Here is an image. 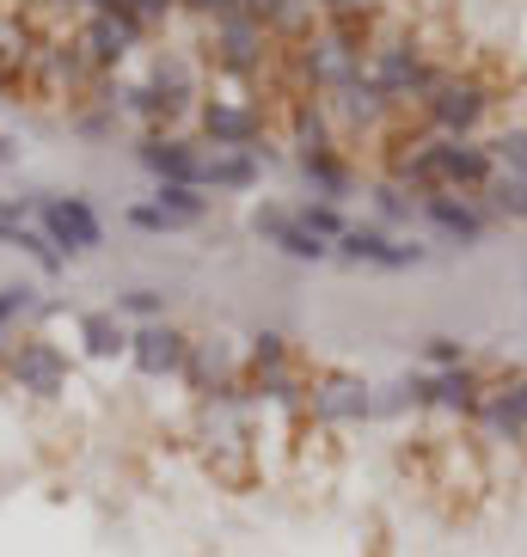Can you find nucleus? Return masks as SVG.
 <instances>
[{
	"label": "nucleus",
	"mask_w": 527,
	"mask_h": 557,
	"mask_svg": "<svg viewBox=\"0 0 527 557\" xmlns=\"http://www.w3.org/2000/svg\"><path fill=\"white\" fill-rule=\"evenodd\" d=\"M252 233H258L270 251H282L289 263H331L326 239L295 221V202H258V209H252Z\"/></svg>",
	"instance_id": "obj_15"
},
{
	"label": "nucleus",
	"mask_w": 527,
	"mask_h": 557,
	"mask_svg": "<svg viewBox=\"0 0 527 557\" xmlns=\"http://www.w3.org/2000/svg\"><path fill=\"white\" fill-rule=\"evenodd\" d=\"M264 135H270V116H264L258 92H209L197 104V141L203 148H240V153H258Z\"/></svg>",
	"instance_id": "obj_7"
},
{
	"label": "nucleus",
	"mask_w": 527,
	"mask_h": 557,
	"mask_svg": "<svg viewBox=\"0 0 527 557\" xmlns=\"http://www.w3.org/2000/svg\"><path fill=\"white\" fill-rule=\"evenodd\" d=\"M68 37H74L81 62L93 67V81H111V74H123V67H130V55L148 44V37H142V25H130V18H111V13H86Z\"/></svg>",
	"instance_id": "obj_10"
},
{
	"label": "nucleus",
	"mask_w": 527,
	"mask_h": 557,
	"mask_svg": "<svg viewBox=\"0 0 527 557\" xmlns=\"http://www.w3.org/2000/svg\"><path fill=\"white\" fill-rule=\"evenodd\" d=\"M0 374H7V386L25 398H37V405H56V398L68 393V380H74V361H68L62 344H50V337H13V349H7V361H0Z\"/></svg>",
	"instance_id": "obj_8"
},
{
	"label": "nucleus",
	"mask_w": 527,
	"mask_h": 557,
	"mask_svg": "<svg viewBox=\"0 0 527 557\" xmlns=\"http://www.w3.org/2000/svg\"><path fill=\"white\" fill-rule=\"evenodd\" d=\"M485 209H491L497 221L527 227V178H503V172H497V178L485 184Z\"/></svg>",
	"instance_id": "obj_30"
},
{
	"label": "nucleus",
	"mask_w": 527,
	"mask_h": 557,
	"mask_svg": "<svg viewBox=\"0 0 527 557\" xmlns=\"http://www.w3.org/2000/svg\"><path fill=\"white\" fill-rule=\"evenodd\" d=\"M191 331H179L172 319H160V325H135L130 337V368L142 380H179L184 374V361H191Z\"/></svg>",
	"instance_id": "obj_16"
},
{
	"label": "nucleus",
	"mask_w": 527,
	"mask_h": 557,
	"mask_svg": "<svg viewBox=\"0 0 527 557\" xmlns=\"http://www.w3.org/2000/svg\"><path fill=\"white\" fill-rule=\"evenodd\" d=\"M485 148L503 178H527V123H503L497 135H485Z\"/></svg>",
	"instance_id": "obj_28"
},
{
	"label": "nucleus",
	"mask_w": 527,
	"mask_h": 557,
	"mask_svg": "<svg viewBox=\"0 0 527 557\" xmlns=\"http://www.w3.org/2000/svg\"><path fill=\"white\" fill-rule=\"evenodd\" d=\"M86 104H93V99H86ZM74 129H81L86 141H105V135H117V116L105 111V104H93V111H81V116H74Z\"/></svg>",
	"instance_id": "obj_34"
},
{
	"label": "nucleus",
	"mask_w": 527,
	"mask_h": 557,
	"mask_svg": "<svg viewBox=\"0 0 527 557\" xmlns=\"http://www.w3.org/2000/svg\"><path fill=\"white\" fill-rule=\"evenodd\" d=\"M387 178H399L405 190H417V197H436V190H454V197H485V184L497 178V160H491V148H485V135H478V141L429 135V141L405 148L393 165H387Z\"/></svg>",
	"instance_id": "obj_1"
},
{
	"label": "nucleus",
	"mask_w": 527,
	"mask_h": 557,
	"mask_svg": "<svg viewBox=\"0 0 527 557\" xmlns=\"http://www.w3.org/2000/svg\"><path fill=\"white\" fill-rule=\"evenodd\" d=\"M117 319H135V325H160V319H172V295L166 288H123V295H111Z\"/></svg>",
	"instance_id": "obj_27"
},
{
	"label": "nucleus",
	"mask_w": 527,
	"mask_h": 557,
	"mask_svg": "<svg viewBox=\"0 0 527 557\" xmlns=\"http://www.w3.org/2000/svg\"><path fill=\"white\" fill-rule=\"evenodd\" d=\"M277 7H282V0H240V13H252V18L264 25V32H270V18H277Z\"/></svg>",
	"instance_id": "obj_37"
},
{
	"label": "nucleus",
	"mask_w": 527,
	"mask_h": 557,
	"mask_svg": "<svg viewBox=\"0 0 527 557\" xmlns=\"http://www.w3.org/2000/svg\"><path fill=\"white\" fill-rule=\"evenodd\" d=\"M37 227L50 233V246L62 251L68 263L105 251V221L99 209L81 197V190H44V209H37Z\"/></svg>",
	"instance_id": "obj_9"
},
{
	"label": "nucleus",
	"mask_w": 527,
	"mask_h": 557,
	"mask_svg": "<svg viewBox=\"0 0 527 557\" xmlns=\"http://www.w3.org/2000/svg\"><path fill=\"white\" fill-rule=\"evenodd\" d=\"M417 361H424V374L466 368V361H473V344H466V337H454V331H436V337H424V344H417Z\"/></svg>",
	"instance_id": "obj_31"
},
{
	"label": "nucleus",
	"mask_w": 527,
	"mask_h": 557,
	"mask_svg": "<svg viewBox=\"0 0 527 557\" xmlns=\"http://www.w3.org/2000/svg\"><path fill=\"white\" fill-rule=\"evenodd\" d=\"M295 221H301V227H307V233H319L326 246H338V239H344V233L356 227V221H350V214L338 209V202H319V197L295 202Z\"/></svg>",
	"instance_id": "obj_29"
},
{
	"label": "nucleus",
	"mask_w": 527,
	"mask_h": 557,
	"mask_svg": "<svg viewBox=\"0 0 527 557\" xmlns=\"http://www.w3.org/2000/svg\"><path fill=\"white\" fill-rule=\"evenodd\" d=\"M123 221H130L135 233H172V221H166L154 202H130V209H123Z\"/></svg>",
	"instance_id": "obj_35"
},
{
	"label": "nucleus",
	"mask_w": 527,
	"mask_h": 557,
	"mask_svg": "<svg viewBox=\"0 0 527 557\" xmlns=\"http://www.w3.org/2000/svg\"><path fill=\"white\" fill-rule=\"evenodd\" d=\"M258 184H264L258 153L209 148V160H203V190H215V197H246V190H258Z\"/></svg>",
	"instance_id": "obj_22"
},
{
	"label": "nucleus",
	"mask_w": 527,
	"mask_h": 557,
	"mask_svg": "<svg viewBox=\"0 0 527 557\" xmlns=\"http://www.w3.org/2000/svg\"><path fill=\"white\" fill-rule=\"evenodd\" d=\"M301 178H307V190H314L319 202H338L344 209L350 197H356V184H363V172H356V160H350L344 148H319V153H295Z\"/></svg>",
	"instance_id": "obj_20"
},
{
	"label": "nucleus",
	"mask_w": 527,
	"mask_h": 557,
	"mask_svg": "<svg viewBox=\"0 0 527 557\" xmlns=\"http://www.w3.org/2000/svg\"><path fill=\"white\" fill-rule=\"evenodd\" d=\"M289 148L295 153L338 148V123H331L326 99H314V92H289Z\"/></svg>",
	"instance_id": "obj_23"
},
{
	"label": "nucleus",
	"mask_w": 527,
	"mask_h": 557,
	"mask_svg": "<svg viewBox=\"0 0 527 557\" xmlns=\"http://www.w3.org/2000/svg\"><path fill=\"white\" fill-rule=\"evenodd\" d=\"M331 258L368 263V270H417V263H429V246H417V239H393L387 227L363 221V227H350L344 239L331 246Z\"/></svg>",
	"instance_id": "obj_14"
},
{
	"label": "nucleus",
	"mask_w": 527,
	"mask_h": 557,
	"mask_svg": "<svg viewBox=\"0 0 527 557\" xmlns=\"http://www.w3.org/2000/svg\"><path fill=\"white\" fill-rule=\"evenodd\" d=\"M326 111H331V123H338V135H380V129H393L399 123V104L387 99L368 74L363 81H350L344 92H331Z\"/></svg>",
	"instance_id": "obj_17"
},
{
	"label": "nucleus",
	"mask_w": 527,
	"mask_h": 557,
	"mask_svg": "<svg viewBox=\"0 0 527 557\" xmlns=\"http://www.w3.org/2000/svg\"><path fill=\"white\" fill-rule=\"evenodd\" d=\"M368 202H375V227H412L417 221V190H405L399 178H380L375 190H368Z\"/></svg>",
	"instance_id": "obj_26"
},
{
	"label": "nucleus",
	"mask_w": 527,
	"mask_h": 557,
	"mask_svg": "<svg viewBox=\"0 0 527 557\" xmlns=\"http://www.w3.org/2000/svg\"><path fill=\"white\" fill-rule=\"evenodd\" d=\"M485 393H491V380L478 374V361L442 368V374H417V410H442V417H461V423L478 417Z\"/></svg>",
	"instance_id": "obj_13"
},
{
	"label": "nucleus",
	"mask_w": 527,
	"mask_h": 557,
	"mask_svg": "<svg viewBox=\"0 0 527 557\" xmlns=\"http://www.w3.org/2000/svg\"><path fill=\"white\" fill-rule=\"evenodd\" d=\"M417 221L429 233H442V246L478 251L485 233H491V209L485 197H454V190H436V197H417Z\"/></svg>",
	"instance_id": "obj_12"
},
{
	"label": "nucleus",
	"mask_w": 527,
	"mask_h": 557,
	"mask_svg": "<svg viewBox=\"0 0 527 557\" xmlns=\"http://www.w3.org/2000/svg\"><path fill=\"white\" fill-rule=\"evenodd\" d=\"M0 246H13L19 258L37 263V276H68V258L50 246V233L37 221H19V214H0Z\"/></svg>",
	"instance_id": "obj_24"
},
{
	"label": "nucleus",
	"mask_w": 527,
	"mask_h": 557,
	"mask_svg": "<svg viewBox=\"0 0 527 557\" xmlns=\"http://www.w3.org/2000/svg\"><path fill=\"white\" fill-rule=\"evenodd\" d=\"M179 13H184V18H203V25H215V18L240 13V0H179Z\"/></svg>",
	"instance_id": "obj_36"
},
{
	"label": "nucleus",
	"mask_w": 527,
	"mask_h": 557,
	"mask_svg": "<svg viewBox=\"0 0 527 557\" xmlns=\"http://www.w3.org/2000/svg\"><path fill=\"white\" fill-rule=\"evenodd\" d=\"M277 37L264 32L252 13H228L203 25V62L215 67V81H228L233 92H252V86L277 67Z\"/></svg>",
	"instance_id": "obj_3"
},
{
	"label": "nucleus",
	"mask_w": 527,
	"mask_h": 557,
	"mask_svg": "<svg viewBox=\"0 0 527 557\" xmlns=\"http://www.w3.org/2000/svg\"><path fill=\"white\" fill-rule=\"evenodd\" d=\"M13 160H19V141H13L7 129H0V165H13Z\"/></svg>",
	"instance_id": "obj_38"
},
{
	"label": "nucleus",
	"mask_w": 527,
	"mask_h": 557,
	"mask_svg": "<svg viewBox=\"0 0 527 557\" xmlns=\"http://www.w3.org/2000/svg\"><path fill=\"white\" fill-rule=\"evenodd\" d=\"M142 86H154L160 104L179 116V123H184V116H197V104H203V74H197V62H191L184 50H154Z\"/></svg>",
	"instance_id": "obj_18"
},
{
	"label": "nucleus",
	"mask_w": 527,
	"mask_h": 557,
	"mask_svg": "<svg viewBox=\"0 0 527 557\" xmlns=\"http://www.w3.org/2000/svg\"><path fill=\"white\" fill-rule=\"evenodd\" d=\"M301 417L319 429V435H338V429H356L375 417V386L350 368H314L307 374V405Z\"/></svg>",
	"instance_id": "obj_6"
},
{
	"label": "nucleus",
	"mask_w": 527,
	"mask_h": 557,
	"mask_svg": "<svg viewBox=\"0 0 527 557\" xmlns=\"http://www.w3.org/2000/svg\"><path fill=\"white\" fill-rule=\"evenodd\" d=\"M154 209L172 221V233L179 227H197V221H209V197H203L197 184H154Z\"/></svg>",
	"instance_id": "obj_25"
},
{
	"label": "nucleus",
	"mask_w": 527,
	"mask_h": 557,
	"mask_svg": "<svg viewBox=\"0 0 527 557\" xmlns=\"http://www.w3.org/2000/svg\"><path fill=\"white\" fill-rule=\"evenodd\" d=\"M203 160H209V148L184 129H148L135 141V165H142L154 184H197L203 190Z\"/></svg>",
	"instance_id": "obj_11"
},
{
	"label": "nucleus",
	"mask_w": 527,
	"mask_h": 557,
	"mask_svg": "<svg viewBox=\"0 0 527 557\" xmlns=\"http://www.w3.org/2000/svg\"><path fill=\"white\" fill-rule=\"evenodd\" d=\"M491 111H497V86L485 81L478 67H448L442 81H436V92L417 104L424 129L454 135V141H478V129L491 123Z\"/></svg>",
	"instance_id": "obj_5"
},
{
	"label": "nucleus",
	"mask_w": 527,
	"mask_h": 557,
	"mask_svg": "<svg viewBox=\"0 0 527 557\" xmlns=\"http://www.w3.org/2000/svg\"><path fill=\"white\" fill-rule=\"evenodd\" d=\"M172 18H179V0H135V25H142V37L166 32Z\"/></svg>",
	"instance_id": "obj_33"
},
{
	"label": "nucleus",
	"mask_w": 527,
	"mask_h": 557,
	"mask_svg": "<svg viewBox=\"0 0 527 557\" xmlns=\"http://www.w3.org/2000/svg\"><path fill=\"white\" fill-rule=\"evenodd\" d=\"M473 423L485 429L491 442L522 447V442H527V374H515V380H503V386H491Z\"/></svg>",
	"instance_id": "obj_19"
},
{
	"label": "nucleus",
	"mask_w": 527,
	"mask_h": 557,
	"mask_svg": "<svg viewBox=\"0 0 527 557\" xmlns=\"http://www.w3.org/2000/svg\"><path fill=\"white\" fill-rule=\"evenodd\" d=\"M32 312H44L37 282H0V337H7L19 319H32Z\"/></svg>",
	"instance_id": "obj_32"
},
{
	"label": "nucleus",
	"mask_w": 527,
	"mask_h": 557,
	"mask_svg": "<svg viewBox=\"0 0 527 557\" xmlns=\"http://www.w3.org/2000/svg\"><path fill=\"white\" fill-rule=\"evenodd\" d=\"M454 62H442V55L429 50L424 37H417V25L393 7V18L380 25L375 50H368V81L387 92V99L399 104V111H417V104L436 92V81H442Z\"/></svg>",
	"instance_id": "obj_2"
},
{
	"label": "nucleus",
	"mask_w": 527,
	"mask_h": 557,
	"mask_svg": "<svg viewBox=\"0 0 527 557\" xmlns=\"http://www.w3.org/2000/svg\"><path fill=\"white\" fill-rule=\"evenodd\" d=\"M74 337H81L86 361H130L135 325L117 319V307H86V312H74Z\"/></svg>",
	"instance_id": "obj_21"
},
{
	"label": "nucleus",
	"mask_w": 527,
	"mask_h": 557,
	"mask_svg": "<svg viewBox=\"0 0 527 557\" xmlns=\"http://www.w3.org/2000/svg\"><path fill=\"white\" fill-rule=\"evenodd\" d=\"M282 62H289V92H314V99H331V92H344L350 81L368 74V50L344 44V37L326 32V25L307 32L301 44H289Z\"/></svg>",
	"instance_id": "obj_4"
}]
</instances>
